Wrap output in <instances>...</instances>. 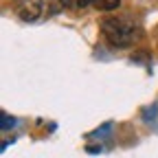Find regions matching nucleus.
Returning <instances> with one entry per match:
<instances>
[{"label":"nucleus","mask_w":158,"mask_h":158,"mask_svg":"<svg viewBox=\"0 0 158 158\" xmlns=\"http://www.w3.org/2000/svg\"><path fill=\"white\" fill-rule=\"evenodd\" d=\"M101 31L114 48H127L138 37V27L127 15H108L101 22Z\"/></svg>","instance_id":"f257e3e1"},{"label":"nucleus","mask_w":158,"mask_h":158,"mask_svg":"<svg viewBox=\"0 0 158 158\" xmlns=\"http://www.w3.org/2000/svg\"><path fill=\"white\" fill-rule=\"evenodd\" d=\"M13 2H15V13L22 22H35L44 9L42 0H13Z\"/></svg>","instance_id":"f03ea898"},{"label":"nucleus","mask_w":158,"mask_h":158,"mask_svg":"<svg viewBox=\"0 0 158 158\" xmlns=\"http://www.w3.org/2000/svg\"><path fill=\"white\" fill-rule=\"evenodd\" d=\"M118 5H121V0H94V9L99 11H114L118 9Z\"/></svg>","instance_id":"7ed1b4c3"},{"label":"nucleus","mask_w":158,"mask_h":158,"mask_svg":"<svg viewBox=\"0 0 158 158\" xmlns=\"http://www.w3.org/2000/svg\"><path fill=\"white\" fill-rule=\"evenodd\" d=\"M62 5L66 9H84L88 5H94V0H62Z\"/></svg>","instance_id":"20e7f679"},{"label":"nucleus","mask_w":158,"mask_h":158,"mask_svg":"<svg viewBox=\"0 0 158 158\" xmlns=\"http://www.w3.org/2000/svg\"><path fill=\"white\" fill-rule=\"evenodd\" d=\"M13 123H15V121H13V118H9V114H2V130H5V132H7Z\"/></svg>","instance_id":"39448f33"}]
</instances>
